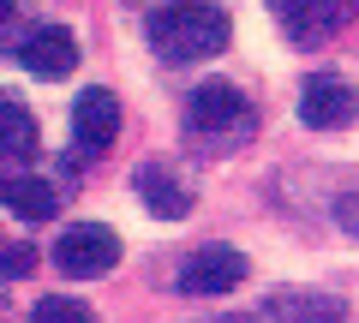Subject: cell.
Masks as SVG:
<instances>
[{
  "label": "cell",
  "mask_w": 359,
  "mask_h": 323,
  "mask_svg": "<svg viewBox=\"0 0 359 323\" xmlns=\"http://www.w3.org/2000/svg\"><path fill=\"white\" fill-rule=\"evenodd\" d=\"M114 138H120V102L108 90H78V102H72V144H78V156L114 150Z\"/></svg>",
  "instance_id": "52a82bcc"
},
{
  "label": "cell",
  "mask_w": 359,
  "mask_h": 323,
  "mask_svg": "<svg viewBox=\"0 0 359 323\" xmlns=\"http://www.w3.org/2000/svg\"><path fill=\"white\" fill-rule=\"evenodd\" d=\"M353 114H359V90L347 84L341 72H318V78H306V90H299V120H306V126L335 132V126H347Z\"/></svg>",
  "instance_id": "8992f818"
},
{
  "label": "cell",
  "mask_w": 359,
  "mask_h": 323,
  "mask_svg": "<svg viewBox=\"0 0 359 323\" xmlns=\"http://www.w3.org/2000/svg\"><path fill=\"white\" fill-rule=\"evenodd\" d=\"M0 204L13 209L18 221H48L60 198H54V186L42 174H13V180H0Z\"/></svg>",
  "instance_id": "8fae6325"
},
{
  "label": "cell",
  "mask_w": 359,
  "mask_h": 323,
  "mask_svg": "<svg viewBox=\"0 0 359 323\" xmlns=\"http://www.w3.org/2000/svg\"><path fill=\"white\" fill-rule=\"evenodd\" d=\"M54 263H60L66 275H78V282L108 275L120 263V233L102 228V221H72V228L54 240Z\"/></svg>",
  "instance_id": "3957f363"
},
{
  "label": "cell",
  "mask_w": 359,
  "mask_h": 323,
  "mask_svg": "<svg viewBox=\"0 0 359 323\" xmlns=\"http://www.w3.org/2000/svg\"><path fill=\"white\" fill-rule=\"evenodd\" d=\"M90 317V305H78V299H36V323H78Z\"/></svg>",
  "instance_id": "4fadbf2b"
},
{
  "label": "cell",
  "mask_w": 359,
  "mask_h": 323,
  "mask_svg": "<svg viewBox=\"0 0 359 323\" xmlns=\"http://www.w3.org/2000/svg\"><path fill=\"white\" fill-rule=\"evenodd\" d=\"M240 282H245V258L233 246H204V252H192V258L180 263V294H192V299L233 294Z\"/></svg>",
  "instance_id": "5b68a950"
},
{
  "label": "cell",
  "mask_w": 359,
  "mask_h": 323,
  "mask_svg": "<svg viewBox=\"0 0 359 323\" xmlns=\"http://www.w3.org/2000/svg\"><path fill=\"white\" fill-rule=\"evenodd\" d=\"M341 228L359 233V198H341Z\"/></svg>",
  "instance_id": "9a60e30c"
},
{
  "label": "cell",
  "mask_w": 359,
  "mask_h": 323,
  "mask_svg": "<svg viewBox=\"0 0 359 323\" xmlns=\"http://www.w3.org/2000/svg\"><path fill=\"white\" fill-rule=\"evenodd\" d=\"M132 180H138V198H144V204L156 209V216L180 221V216H186V209H192V186L180 180V174H168L162 162H144V168L132 174Z\"/></svg>",
  "instance_id": "9c48e42d"
},
{
  "label": "cell",
  "mask_w": 359,
  "mask_h": 323,
  "mask_svg": "<svg viewBox=\"0 0 359 323\" xmlns=\"http://www.w3.org/2000/svg\"><path fill=\"white\" fill-rule=\"evenodd\" d=\"M30 270H36V252L30 246H6L0 252V275H30Z\"/></svg>",
  "instance_id": "5bb4252c"
},
{
  "label": "cell",
  "mask_w": 359,
  "mask_h": 323,
  "mask_svg": "<svg viewBox=\"0 0 359 323\" xmlns=\"http://www.w3.org/2000/svg\"><path fill=\"white\" fill-rule=\"evenodd\" d=\"M18 60H25L36 78H66L78 66V42H72L66 25H36L25 42H18Z\"/></svg>",
  "instance_id": "ba28073f"
},
{
  "label": "cell",
  "mask_w": 359,
  "mask_h": 323,
  "mask_svg": "<svg viewBox=\"0 0 359 323\" xmlns=\"http://www.w3.org/2000/svg\"><path fill=\"white\" fill-rule=\"evenodd\" d=\"M36 156V120H30L25 102L0 96V168H18Z\"/></svg>",
  "instance_id": "30bf717a"
},
{
  "label": "cell",
  "mask_w": 359,
  "mask_h": 323,
  "mask_svg": "<svg viewBox=\"0 0 359 323\" xmlns=\"http://www.w3.org/2000/svg\"><path fill=\"white\" fill-rule=\"evenodd\" d=\"M252 132H257V114L233 84L192 90V102H186V144L198 156H233V150L252 144Z\"/></svg>",
  "instance_id": "7a4b0ae2"
},
{
  "label": "cell",
  "mask_w": 359,
  "mask_h": 323,
  "mask_svg": "<svg viewBox=\"0 0 359 323\" xmlns=\"http://www.w3.org/2000/svg\"><path fill=\"white\" fill-rule=\"evenodd\" d=\"M264 311L269 317H282V311H306V317H341V299H330V294H269L264 299Z\"/></svg>",
  "instance_id": "7c38bea8"
},
{
  "label": "cell",
  "mask_w": 359,
  "mask_h": 323,
  "mask_svg": "<svg viewBox=\"0 0 359 323\" xmlns=\"http://www.w3.org/2000/svg\"><path fill=\"white\" fill-rule=\"evenodd\" d=\"M228 13L210 6V0H174L162 13H150V48L162 54L168 66H198L210 54L228 48Z\"/></svg>",
  "instance_id": "6da1fadb"
},
{
  "label": "cell",
  "mask_w": 359,
  "mask_h": 323,
  "mask_svg": "<svg viewBox=\"0 0 359 323\" xmlns=\"http://www.w3.org/2000/svg\"><path fill=\"white\" fill-rule=\"evenodd\" d=\"M0 18H13V0H0Z\"/></svg>",
  "instance_id": "2e32d148"
},
{
  "label": "cell",
  "mask_w": 359,
  "mask_h": 323,
  "mask_svg": "<svg viewBox=\"0 0 359 323\" xmlns=\"http://www.w3.org/2000/svg\"><path fill=\"white\" fill-rule=\"evenodd\" d=\"M269 13H276V25L287 30L294 48H318L335 30L353 25V0H269Z\"/></svg>",
  "instance_id": "277c9868"
}]
</instances>
